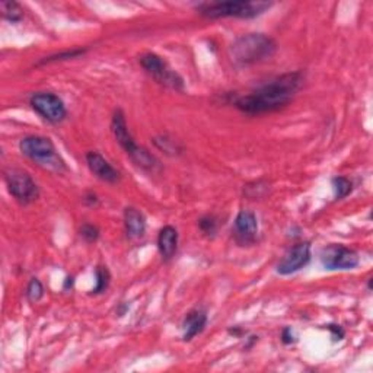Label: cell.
I'll return each instance as SVG.
<instances>
[{"label":"cell","instance_id":"obj_1","mask_svg":"<svg viewBox=\"0 0 373 373\" xmlns=\"http://www.w3.org/2000/svg\"><path fill=\"white\" fill-rule=\"evenodd\" d=\"M304 79L302 72L285 73L254 89L248 95L238 97L233 101V106L248 115L279 111L288 107L296 94L301 91Z\"/></svg>","mask_w":373,"mask_h":373},{"label":"cell","instance_id":"obj_2","mask_svg":"<svg viewBox=\"0 0 373 373\" xmlns=\"http://www.w3.org/2000/svg\"><path fill=\"white\" fill-rule=\"evenodd\" d=\"M277 51V42L265 34L252 33L238 37L229 47V57L235 66L248 67L263 63Z\"/></svg>","mask_w":373,"mask_h":373},{"label":"cell","instance_id":"obj_3","mask_svg":"<svg viewBox=\"0 0 373 373\" xmlns=\"http://www.w3.org/2000/svg\"><path fill=\"white\" fill-rule=\"evenodd\" d=\"M273 6L272 2L251 0V2H204L196 6V10L207 19L240 18L254 19Z\"/></svg>","mask_w":373,"mask_h":373},{"label":"cell","instance_id":"obj_4","mask_svg":"<svg viewBox=\"0 0 373 373\" xmlns=\"http://www.w3.org/2000/svg\"><path fill=\"white\" fill-rule=\"evenodd\" d=\"M19 151L42 169L57 174L67 171L66 162L58 155L54 143L49 138L35 136V134L26 136L19 142Z\"/></svg>","mask_w":373,"mask_h":373},{"label":"cell","instance_id":"obj_5","mask_svg":"<svg viewBox=\"0 0 373 373\" xmlns=\"http://www.w3.org/2000/svg\"><path fill=\"white\" fill-rule=\"evenodd\" d=\"M5 183L10 196L19 204L26 206L40 197V188L33 176L19 168H9L5 171Z\"/></svg>","mask_w":373,"mask_h":373},{"label":"cell","instance_id":"obj_6","mask_svg":"<svg viewBox=\"0 0 373 373\" xmlns=\"http://www.w3.org/2000/svg\"><path fill=\"white\" fill-rule=\"evenodd\" d=\"M140 66L162 86L172 91H184V79L163 58L155 53H146L140 57Z\"/></svg>","mask_w":373,"mask_h":373},{"label":"cell","instance_id":"obj_7","mask_svg":"<svg viewBox=\"0 0 373 373\" xmlns=\"http://www.w3.org/2000/svg\"><path fill=\"white\" fill-rule=\"evenodd\" d=\"M31 108L50 124H60L66 120L67 110L63 99L53 92H37L29 98Z\"/></svg>","mask_w":373,"mask_h":373},{"label":"cell","instance_id":"obj_8","mask_svg":"<svg viewBox=\"0 0 373 373\" xmlns=\"http://www.w3.org/2000/svg\"><path fill=\"white\" fill-rule=\"evenodd\" d=\"M321 263L325 270H353L360 263L359 254L341 244H331L321 251Z\"/></svg>","mask_w":373,"mask_h":373},{"label":"cell","instance_id":"obj_9","mask_svg":"<svg viewBox=\"0 0 373 373\" xmlns=\"http://www.w3.org/2000/svg\"><path fill=\"white\" fill-rule=\"evenodd\" d=\"M310 244L304 241L293 245L286 254L285 257L280 260L277 264L276 272L280 276H290L297 272H301L302 268H305L310 263Z\"/></svg>","mask_w":373,"mask_h":373},{"label":"cell","instance_id":"obj_10","mask_svg":"<svg viewBox=\"0 0 373 373\" xmlns=\"http://www.w3.org/2000/svg\"><path fill=\"white\" fill-rule=\"evenodd\" d=\"M233 240L240 247H249L256 244L258 236V220L256 213L241 210L233 223Z\"/></svg>","mask_w":373,"mask_h":373},{"label":"cell","instance_id":"obj_11","mask_svg":"<svg viewBox=\"0 0 373 373\" xmlns=\"http://www.w3.org/2000/svg\"><path fill=\"white\" fill-rule=\"evenodd\" d=\"M86 163L89 171L103 183L115 184L122 180L120 171L115 169L106 158L95 151L86 154Z\"/></svg>","mask_w":373,"mask_h":373},{"label":"cell","instance_id":"obj_12","mask_svg":"<svg viewBox=\"0 0 373 373\" xmlns=\"http://www.w3.org/2000/svg\"><path fill=\"white\" fill-rule=\"evenodd\" d=\"M111 131L114 134V139L117 140V143L122 146V149L129 156L139 147V144L134 142L131 136L127 122H126V115L122 110H115L113 114Z\"/></svg>","mask_w":373,"mask_h":373},{"label":"cell","instance_id":"obj_13","mask_svg":"<svg viewBox=\"0 0 373 373\" xmlns=\"http://www.w3.org/2000/svg\"><path fill=\"white\" fill-rule=\"evenodd\" d=\"M124 229L129 240H140L146 233V217L136 207H126Z\"/></svg>","mask_w":373,"mask_h":373},{"label":"cell","instance_id":"obj_14","mask_svg":"<svg viewBox=\"0 0 373 373\" xmlns=\"http://www.w3.org/2000/svg\"><path fill=\"white\" fill-rule=\"evenodd\" d=\"M207 325V313L203 309H192L190 310L183 320V340L185 342L191 341L194 337H197L204 331Z\"/></svg>","mask_w":373,"mask_h":373},{"label":"cell","instance_id":"obj_15","mask_svg":"<svg viewBox=\"0 0 373 373\" xmlns=\"http://www.w3.org/2000/svg\"><path fill=\"white\" fill-rule=\"evenodd\" d=\"M158 249L163 261L168 263L175 257L178 249V231L174 226L167 225L159 231Z\"/></svg>","mask_w":373,"mask_h":373},{"label":"cell","instance_id":"obj_16","mask_svg":"<svg viewBox=\"0 0 373 373\" xmlns=\"http://www.w3.org/2000/svg\"><path fill=\"white\" fill-rule=\"evenodd\" d=\"M130 159L138 168L147 171V172H155L160 168L159 160L143 146H139L136 151L130 155Z\"/></svg>","mask_w":373,"mask_h":373},{"label":"cell","instance_id":"obj_17","mask_svg":"<svg viewBox=\"0 0 373 373\" xmlns=\"http://www.w3.org/2000/svg\"><path fill=\"white\" fill-rule=\"evenodd\" d=\"M0 9H2L3 19H6L10 24H19L24 19V9L17 2L3 0V2H0Z\"/></svg>","mask_w":373,"mask_h":373},{"label":"cell","instance_id":"obj_18","mask_svg":"<svg viewBox=\"0 0 373 373\" xmlns=\"http://www.w3.org/2000/svg\"><path fill=\"white\" fill-rule=\"evenodd\" d=\"M95 288L92 290L94 295H101L103 292H107L110 281H111V274L108 272V268L106 265H98L95 270Z\"/></svg>","mask_w":373,"mask_h":373},{"label":"cell","instance_id":"obj_19","mask_svg":"<svg viewBox=\"0 0 373 373\" xmlns=\"http://www.w3.org/2000/svg\"><path fill=\"white\" fill-rule=\"evenodd\" d=\"M44 295H46V290H44V286L42 283L37 279V277H33L31 280H29L28 286H26V290H25V296L29 304H38Z\"/></svg>","mask_w":373,"mask_h":373},{"label":"cell","instance_id":"obj_20","mask_svg":"<svg viewBox=\"0 0 373 373\" xmlns=\"http://www.w3.org/2000/svg\"><path fill=\"white\" fill-rule=\"evenodd\" d=\"M88 50L86 49H72V50H66L62 53H57L49 57H44L42 60L38 62V66L41 65H50V63H56V62H65L69 60V58H76L79 56H83Z\"/></svg>","mask_w":373,"mask_h":373},{"label":"cell","instance_id":"obj_21","mask_svg":"<svg viewBox=\"0 0 373 373\" xmlns=\"http://www.w3.org/2000/svg\"><path fill=\"white\" fill-rule=\"evenodd\" d=\"M268 192V183H265L264 180H258L249 183L244 187V194L249 199V200H257L264 197L265 194Z\"/></svg>","mask_w":373,"mask_h":373},{"label":"cell","instance_id":"obj_22","mask_svg":"<svg viewBox=\"0 0 373 373\" xmlns=\"http://www.w3.org/2000/svg\"><path fill=\"white\" fill-rule=\"evenodd\" d=\"M333 187H334L337 200L346 199L349 194L353 191V183L346 176H334L333 178Z\"/></svg>","mask_w":373,"mask_h":373},{"label":"cell","instance_id":"obj_23","mask_svg":"<svg viewBox=\"0 0 373 373\" xmlns=\"http://www.w3.org/2000/svg\"><path fill=\"white\" fill-rule=\"evenodd\" d=\"M199 229L203 235L213 238L219 229V220L213 215H206L199 219Z\"/></svg>","mask_w":373,"mask_h":373},{"label":"cell","instance_id":"obj_24","mask_svg":"<svg viewBox=\"0 0 373 373\" xmlns=\"http://www.w3.org/2000/svg\"><path fill=\"white\" fill-rule=\"evenodd\" d=\"M154 143L156 144L158 149H160L162 152H165L167 155L175 156L181 152V147L178 146V143L172 139H169L168 136H160V138H155Z\"/></svg>","mask_w":373,"mask_h":373},{"label":"cell","instance_id":"obj_25","mask_svg":"<svg viewBox=\"0 0 373 373\" xmlns=\"http://www.w3.org/2000/svg\"><path fill=\"white\" fill-rule=\"evenodd\" d=\"M79 235H81V238L85 242L94 244V242H97L99 240L101 232H99L98 226L92 225V223H85V225H82V228L79 229Z\"/></svg>","mask_w":373,"mask_h":373},{"label":"cell","instance_id":"obj_26","mask_svg":"<svg viewBox=\"0 0 373 373\" xmlns=\"http://www.w3.org/2000/svg\"><path fill=\"white\" fill-rule=\"evenodd\" d=\"M326 330H330L331 333V337L334 341H340L345 338V330H342V328L340 325H334V324H330V325H326Z\"/></svg>","mask_w":373,"mask_h":373},{"label":"cell","instance_id":"obj_27","mask_svg":"<svg viewBox=\"0 0 373 373\" xmlns=\"http://www.w3.org/2000/svg\"><path fill=\"white\" fill-rule=\"evenodd\" d=\"M281 341H283V345H286V346L295 342V334L290 326H286L285 330L281 331Z\"/></svg>","mask_w":373,"mask_h":373},{"label":"cell","instance_id":"obj_28","mask_svg":"<svg viewBox=\"0 0 373 373\" xmlns=\"http://www.w3.org/2000/svg\"><path fill=\"white\" fill-rule=\"evenodd\" d=\"M98 197H97V194H94V192H86L85 194V197H83V203L86 204V206H89V207H94V206H97L98 204Z\"/></svg>","mask_w":373,"mask_h":373},{"label":"cell","instance_id":"obj_29","mask_svg":"<svg viewBox=\"0 0 373 373\" xmlns=\"http://www.w3.org/2000/svg\"><path fill=\"white\" fill-rule=\"evenodd\" d=\"M73 283H74L73 277H67V279H66V281H65V290L72 289V288H73Z\"/></svg>","mask_w":373,"mask_h":373}]
</instances>
